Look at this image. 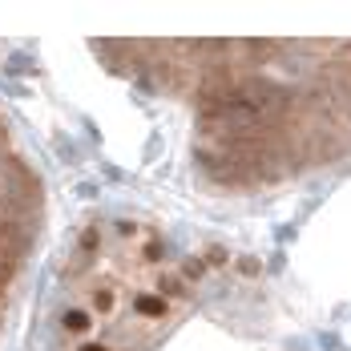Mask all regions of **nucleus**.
Segmentation results:
<instances>
[{
	"label": "nucleus",
	"instance_id": "nucleus-3",
	"mask_svg": "<svg viewBox=\"0 0 351 351\" xmlns=\"http://www.w3.org/2000/svg\"><path fill=\"white\" fill-rule=\"evenodd\" d=\"M45 230V182L33 158L0 117V307L29 267Z\"/></svg>",
	"mask_w": 351,
	"mask_h": 351
},
{
	"label": "nucleus",
	"instance_id": "nucleus-2",
	"mask_svg": "<svg viewBox=\"0 0 351 351\" xmlns=\"http://www.w3.org/2000/svg\"><path fill=\"white\" fill-rule=\"evenodd\" d=\"M194 295V267L162 230L97 218L77 230L61 263L40 351H162Z\"/></svg>",
	"mask_w": 351,
	"mask_h": 351
},
{
	"label": "nucleus",
	"instance_id": "nucleus-1",
	"mask_svg": "<svg viewBox=\"0 0 351 351\" xmlns=\"http://www.w3.org/2000/svg\"><path fill=\"white\" fill-rule=\"evenodd\" d=\"M97 57L194 106L198 166L234 190L351 154V45H97Z\"/></svg>",
	"mask_w": 351,
	"mask_h": 351
}]
</instances>
